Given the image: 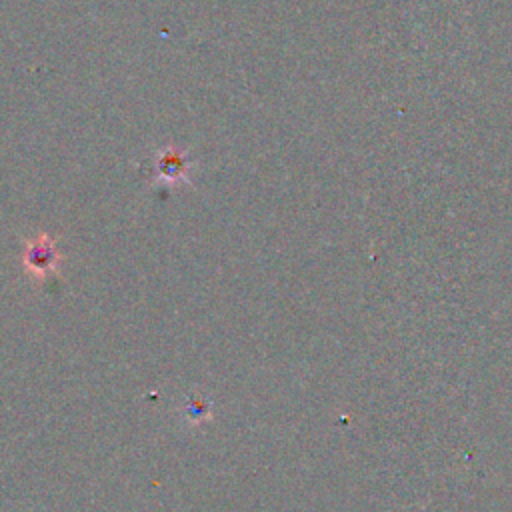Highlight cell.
Returning a JSON list of instances; mask_svg holds the SVG:
<instances>
[{
    "label": "cell",
    "instance_id": "cell-1",
    "mask_svg": "<svg viewBox=\"0 0 512 512\" xmlns=\"http://www.w3.org/2000/svg\"><path fill=\"white\" fill-rule=\"evenodd\" d=\"M190 170H192V160L186 156L184 150L166 146L158 152L154 160V174L156 180L162 184H180L190 180Z\"/></svg>",
    "mask_w": 512,
    "mask_h": 512
},
{
    "label": "cell",
    "instance_id": "cell-2",
    "mask_svg": "<svg viewBox=\"0 0 512 512\" xmlns=\"http://www.w3.org/2000/svg\"><path fill=\"white\" fill-rule=\"evenodd\" d=\"M24 266L36 278H44L58 266V252L48 234L30 240L24 252Z\"/></svg>",
    "mask_w": 512,
    "mask_h": 512
},
{
    "label": "cell",
    "instance_id": "cell-3",
    "mask_svg": "<svg viewBox=\"0 0 512 512\" xmlns=\"http://www.w3.org/2000/svg\"><path fill=\"white\" fill-rule=\"evenodd\" d=\"M184 410H186V416H188L192 422H198V420H204V418L210 414V404H208L204 398L194 396V398L188 400V404H186Z\"/></svg>",
    "mask_w": 512,
    "mask_h": 512
}]
</instances>
